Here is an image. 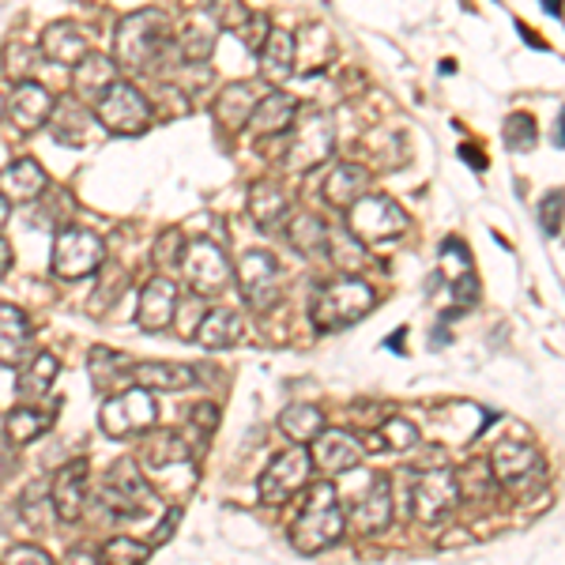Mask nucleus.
I'll list each match as a JSON object with an SVG mask.
<instances>
[{
  "label": "nucleus",
  "mask_w": 565,
  "mask_h": 565,
  "mask_svg": "<svg viewBox=\"0 0 565 565\" xmlns=\"http://www.w3.org/2000/svg\"><path fill=\"white\" fill-rule=\"evenodd\" d=\"M264 99V95L257 91L253 84H231L223 95L215 99V106H211V113H215L219 129L226 132H237L245 129L253 121V110H257V102Z\"/></svg>",
  "instance_id": "5701e85b"
},
{
  "label": "nucleus",
  "mask_w": 565,
  "mask_h": 565,
  "mask_svg": "<svg viewBox=\"0 0 565 565\" xmlns=\"http://www.w3.org/2000/svg\"><path fill=\"white\" fill-rule=\"evenodd\" d=\"M366 192H369V170H362L358 163H335L332 170L324 174L321 197L329 200L332 208L351 211Z\"/></svg>",
  "instance_id": "aec40b11"
},
{
  "label": "nucleus",
  "mask_w": 565,
  "mask_h": 565,
  "mask_svg": "<svg viewBox=\"0 0 565 565\" xmlns=\"http://www.w3.org/2000/svg\"><path fill=\"white\" fill-rule=\"evenodd\" d=\"M181 276L192 287V295L211 298V295H219V290L231 287L234 268H231V261L223 257V250H215L211 242H192L189 250H185Z\"/></svg>",
  "instance_id": "f8f14e48"
},
{
  "label": "nucleus",
  "mask_w": 565,
  "mask_h": 565,
  "mask_svg": "<svg viewBox=\"0 0 565 565\" xmlns=\"http://www.w3.org/2000/svg\"><path fill=\"white\" fill-rule=\"evenodd\" d=\"M113 84H118V60L106 53H87L76 65V91L84 95V102L95 106Z\"/></svg>",
  "instance_id": "cd10ccee"
},
{
  "label": "nucleus",
  "mask_w": 565,
  "mask_h": 565,
  "mask_svg": "<svg viewBox=\"0 0 565 565\" xmlns=\"http://www.w3.org/2000/svg\"><path fill=\"white\" fill-rule=\"evenodd\" d=\"M358 494L351 501V524L362 535H377L392 524V483L381 472H369V467H355Z\"/></svg>",
  "instance_id": "9b49d317"
},
{
  "label": "nucleus",
  "mask_w": 565,
  "mask_h": 565,
  "mask_svg": "<svg viewBox=\"0 0 565 565\" xmlns=\"http://www.w3.org/2000/svg\"><path fill=\"white\" fill-rule=\"evenodd\" d=\"M543 8H546L551 15H562V0H543Z\"/></svg>",
  "instance_id": "bf43d9fd"
},
{
  "label": "nucleus",
  "mask_w": 565,
  "mask_h": 565,
  "mask_svg": "<svg viewBox=\"0 0 565 565\" xmlns=\"http://www.w3.org/2000/svg\"><path fill=\"white\" fill-rule=\"evenodd\" d=\"M34 68V49L26 46V42H12L8 46V60H4V73L15 79V84H26V76H31Z\"/></svg>",
  "instance_id": "49530a36"
},
{
  "label": "nucleus",
  "mask_w": 565,
  "mask_h": 565,
  "mask_svg": "<svg viewBox=\"0 0 565 565\" xmlns=\"http://www.w3.org/2000/svg\"><path fill=\"white\" fill-rule=\"evenodd\" d=\"M46 170H42L34 158H15L0 170V192H4L8 204H31L46 192Z\"/></svg>",
  "instance_id": "4be33fe9"
},
{
  "label": "nucleus",
  "mask_w": 565,
  "mask_h": 565,
  "mask_svg": "<svg viewBox=\"0 0 565 565\" xmlns=\"http://www.w3.org/2000/svg\"><path fill=\"white\" fill-rule=\"evenodd\" d=\"M57 419V408L53 411H34V408H15L4 414V434L15 441V445H26V441H38Z\"/></svg>",
  "instance_id": "c9c22d12"
},
{
  "label": "nucleus",
  "mask_w": 565,
  "mask_h": 565,
  "mask_svg": "<svg viewBox=\"0 0 565 565\" xmlns=\"http://www.w3.org/2000/svg\"><path fill=\"white\" fill-rule=\"evenodd\" d=\"M295 121H298V102L282 91H272V95H264L257 102V110H253L250 132L253 136H282V132L295 129Z\"/></svg>",
  "instance_id": "393cba45"
},
{
  "label": "nucleus",
  "mask_w": 565,
  "mask_h": 565,
  "mask_svg": "<svg viewBox=\"0 0 565 565\" xmlns=\"http://www.w3.org/2000/svg\"><path fill=\"white\" fill-rule=\"evenodd\" d=\"M215 31L219 26L200 12L197 20L185 23L181 31L174 34V53H178L181 60H189V65H204L211 57V49H215Z\"/></svg>",
  "instance_id": "c756f323"
},
{
  "label": "nucleus",
  "mask_w": 565,
  "mask_h": 565,
  "mask_svg": "<svg viewBox=\"0 0 565 565\" xmlns=\"http://www.w3.org/2000/svg\"><path fill=\"white\" fill-rule=\"evenodd\" d=\"M57 374H60V362L53 358V355H34L31 358V366L20 374V381H15V388H20V396L23 400H38V396H46L53 381H57Z\"/></svg>",
  "instance_id": "4c0bfd02"
},
{
  "label": "nucleus",
  "mask_w": 565,
  "mask_h": 565,
  "mask_svg": "<svg viewBox=\"0 0 565 565\" xmlns=\"http://www.w3.org/2000/svg\"><path fill=\"white\" fill-rule=\"evenodd\" d=\"M408 211L396 204L385 192H366L355 208L347 211V231L362 237V242H388L408 231Z\"/></svg>",
  "instance_id": "6e6552de"
},
{
  "label": "nucleus",
  "mask_w": 565,
  "mask_h": 565,
  "mask_svg": "<svg viewBox=\"0 0 565 565\" xmlns=\"http://www.w3.org/2000/svg\"><path fill=\"white\" fill-rule=\"evenodd\" d=\"M250 211L257 226H276L290 215V200L276 181H257L250 192Z\"/></svg>",
  "instance_id": "72a5a7b5"
},
{
  "label": "nucleus",
  "mask_w": 565,
  "mask_h": 565,
  "mask_svg": "<svg viewBox=\"0 0 565 565\" xmlns=\"http://www.w3.org/2000/svg\"><path fill=\"white\" fill-rule=\"evenodd\" d=\"M53 113V95L42 84L26 79V84H15L12 99H8V118L20 132H38L42 125H49Z\"/></svg>",
  "instance_id": "6ab92c4d"
},
{
  "label": "nucleus",
  "mask_w": 565,
  "mask_h": 565,
  "mask_svg": "<svg viewBox=\"0 0 565 565\" xmlns=\"http://www.w3.org/2000/svg\"><path fill=\"white\" fill-rule=\"evenodd\" d=\"M332 147H335L332 118H324V113H306V118L295 125L287 166L290 170H313V166H321L324 158L332 155Z\"/></svg>",
  "instance_id": "4468645a"
},
{
  "label": "nucleus",
  "mask_w": 565,
  "mask_h": 565,
  "mask_svg": "<svg viewBox=\"0 0 565 565\" xmlns=\"http://www.w3.org/2000/svg\"><path fill=\"white\" fill-rule=\"evenodd\" d=\"M87 461H68L65 467H60L57 475H53V487H49V506L53 513H57L60 520H79L87 509Z\"/></svg>",
  "instance_id": "f3484780"
},
{
  "label": "nucleus",
  "mask_w": 565,
  "mask_h": 565,
  "mask_svg": "<svg viewBox=\"0 0 565 565\" xmlns=\"http://www.w3.org/2000/svg\"><path fill=\"white\" fill-rule=\"evenodd\" d=\"M490 467H494V479H498V487H528L532 479H540L543 475V456L535 453L528 441H501L498 448H494L490 456Z\"/></svg>",
  "instance_id": "2eb2a0df"
},
{
  "label": "nucleus",
  "mask_w": 565,
  "mask_h": 565,
  "mask_svg": "<svg viewBox=\"0 0 565 565\" xmlns=\"http://www.w3.org/2000/svg\"><path fill=\"white\" fill-rule=\"evenodd\" d=\"M309 456H313V467H321L324 475H347L362 467V456H366V445L347 434V430H324L321 437L309 445Z\"/></svg>",
  "instance_id": "dca6fc26"
},
{
  "label": "nucleus",
  "mask_w": 565,
  "mask_h": 565,
  "mask_svg": "<svg viewBox=\"0 0 565 565\" xmlns=\"http://www.w3.org/2000/svg\"><path fill=\"white\" fill-rule=\"evenodd\" d=\"M0 565H53L46 551H38V546L23 543V546H12V551L4 554V562Z\"/></svg>",
  "instance_id": "09e8293b"
},
{
  "label": "nucleus",
  "mask_w": 565,
  "mask_h": 565,
  "mask_svg": "<svg viewBox=\"0 0 565 565\" xmlns=\"http://www.w3.org/2000/svg\"><path fill=\"white\" fill-rule=\"evenodd\" d=\"M374 302H377L374 287L355 276H347V279H335L329 287L317 290L309 313H313L317 332H340V329H347V324L362 321V317L374 309Z\"/></svg>",
  "instance_id": "7ed1b4c3"
},
{
  "label": "nucleus",
  "mask_w": 565,
  "mask_h": 565,
  "mask_svg": "<svg viewBox=\"0 0 565 565\" xmlns=\"http://www.w3.org/2000/svg\"><path fill=\"white\" fill-rule=\"evenodd\" d=\"M31 355V321L23 309L0 302V366H20Z\"/></svg>",
  "instance_id": "bb28decb"
},
{
  "label": "nucleus",
  "mask_w": 565,
  "mask_h": 565,
  "mask_svg": "<svg viewBox=\"0 0 565 565\" xmlns=\"http://www.w3.org/2000/svg\"><path fill=\"white\" fill-rule=\"evenodd\" d=\"M99 558H102V565H147L152 546L140 540H129V535H113L110 543H102Z\"/></svg>",
  "instance_id": "a19ab883"
},
{
  "label": "nucleus",
  "mask_w": 565,
  "mask_h": 565,
  "mask_svg": "<svg viewBox=\"0 0 565 565\" xmlns=\"http://www.w3.org/2000/svg\"><path fill=\"white\" fill-rule=\"evenodd\" d=\"M535 215H540L543 223V234H558L565 223V192L562 189L543 192L540 204H535Z\"/></svg>",
  "instance_id": "a18cd8bd"
},
{
  "label": "nucleus",
  "mask_w": 565,
  "mask_h": 565,
  "mask_svg": "<svg viewBox=\"0 0 565 565\" xmlns=\"http://www.w3.org/2000/svg\"><path fill=\"white\" fill-rule=\"evenodd\" d=\"M309 467H313V456L306 453V445H295L287 448V453H279L276 461L264 467L257 490H261V501H268V506H279V501H287L295 490H302L309 483Z\"/></svg>",
  "instance_id": "ddd939ff"
},
{
  "label": "nucleus",
  "mask_w": 565,
  "mask_h": 565,
  "mask_svg": "<svg viewBox=\"0 0 565 565\" xmlns=\"http://www.w3.org/2000/svg\"><path fill=\"white\" fill-rule=\"evenodd\" d=\"M102 506L110 509L113 517H144L147 509L155 506V494L147 487V479L140 475L136 461H118L110 464L102 479Z\"/></svg>",
  "instance_id": "1a4fd4ad"
},
{
  "label": "nucleus",
  "mask_w": 565,
  "mask_h": 565,
  "mask_svg": "<svg viewBox=\"0 0 565 565\" xmlns=\"http://www.w3.org/2000/svg\"><path fill=\"white\" fill-rule=\"evenodd\" d=\"M453 309H467L479 302V279H475V272H464L461 279H453Z\"/></svg>",
  "instance_id": "de8ad7c7"
},
{
  "label": "nucleus",
  "mask_w": 565,
  "mask_h": 565,
  "mask_svg": "<svg viewBox=\"0 0 565 565\" xmlns=\"http://www.w3.org/2000/svg\"><path fill=\"white\" fill-rule=\"evenodd\" d=\"M8 268H12V245L0 237V276H8Z\"/></svg>",
  "instance_id": "5fc2aeb1"
},
{
  "label": "nucleus",
  "mask_w": 565,
  "mask_h": 565,
  "mask_svg": "<svg viewBox=\"0 0 565 565\" xmlns=\"http://www.w3.org/2000/svg\"><path fill=\"white\" fill-rule=\"evenodd\" d=\"M411 498H408V513L411 520L426 528L445 524L448 517L461 506V490H456V475L448 467H419V475H411Z\"/></svg>",
  "instance_id": "20e7f679"
},
{
  "label": "nucleus",
  "mask_w": 565,
  "mask_h": 565,
  "mask_svg": "<svg viewBox=\"0 0 565 565\" xmlns=\"http://www.w3.org/2000/svg\"><path fill=\"white\" fill-rule=\"evenodd\" d=\"M204 15L219 26V31H234V34H242L253 20L245 0H204Z\"/></svg>",
  "instance_id": "ea45409f"
},
{
  "label": "nucleus",
  "mask_w": 565,
  "mask_h": 565,
  "mask_svg": "<svg viewBox=\"0 0 565 565\" xmlns=\"http://www.w3.org/2000/svg\"><path fill=\"white\" fill-rule=\"evenodd\" d=\"M506 147L509 152H528V147H535V118L532 113H509L506 118Z\"/></svg>",
  "instance_id": "c03bdc74"
},
{
  "label": "nucleus",
  "mask_w": 565,
  "mask_h": 565,
  "mask_svg": "<svg viewBox=\"0 0 565 565\" xmlns=\"http://www.w3.org/2000/svg\"><path fill=\"white\" fill-rule=\"evenodd\" d=\"M8 211H12V204H8V200H4V192H0V226L8 223Z\"/></svg>",
  "instance_id": "13d9d810"
},
{
  "label": "nucleus",
  "mask_w": 565,
  "mask_h": 565,
  "mask_svg": "<svg viewBox=\"0 0 565 565\" xmlns=\"http://www.w3.org/2000/svg\"><path fill=\"white\" fill-rule=\"evenodd\" d=\"M15 464H20V456H15V441L12 437H0V479H8V475L15 472Z\"/></svg>",
  "instance_id": "8fccbe9b"
},
{
  "label": "nucleus",
  "mask_w": 565,
  "mask_h": 565,
  "mask_svg": "<svg viewBox=\"0 0 565 565\" xmlns=\"http://www.w3.org/2000/svg\"><path fill=\"white\" fill-rule=\"evenodd\" d=\"M461 155L467 158V166H475V170H487V155L483 152H472V144L461 147Z\"/></svg>",
  "instance_id": "864d4df0"
},
{
  "label": "nucleus",
  "mask_w": 565,
  "mask_h": 565,
  "mask_svg": "<svg viewBox=\"0 0 565 565\" xmlns=\"http://www.w3.org/2000/svg\"><path fill=\"white\" fill-rule=\"evenodd\" d=\"M456 490L461 501H490L498 494V479H494V467L487 461H467L456 467Z\"/></svg>",
  "instance_id": "f704fd0d"
},
{
  "label": "nucleus",
  "mask_w": 565,
  "mask_h": 565,
  "mask_svg": "<svg viewBox=\"0 0 565 565\" xmlns=\"http://www.w3.org/2000/svg\"><path fill=\"white\" fill-rule=\"evenodd\" d=\"M174 53V23L166 12L147 8V12H132L113 31V60L125 68L129 76H144L158 68V60Z\"/></svg>",
  "instance_id": "f257e3e1"
},
{
  "label": "nucleus",
  "mask_w": 565,
  "mask_h": 565,
  "mask_svg": "<svg viewBox=\"0 0 565 565\" xmlns=\"http://www.w3.org/2000/svg\"><path fill=\"white\" fill-rule=\"evenodd\" d=\"M215 430H219V408H215V403H197V408L189 411V422H185V430H181V441L189 445L192 461L204 453Z\"/></svg>",
  "instance_id": "58836bf2"
},
{
  "label": "nucleus",
  "mask_w": 565,
  "mask_h": 565,
  "mask_svg": "<svg viewBox=\"0 0 565 565\" xmlns=\"http://www.w3.org/2000/svg\"><path fill=\"white\" fill-rule=\"evenodd\" d=\"M155 419H158V408H155L152 388H140V385H132V388H125V392L110 396V400L99 408L102 434L118 437V441L147 434V430L155 426Z\"/></svg>",
  "instance_id": "39448f33"
},
{
  "label": "nucleus",
  "mask_w": 565,
  "mask_h": 565,
  "mask_svg": "<svg viewBox=\"0 0 565 565\" xmlns=\"http://www.w3.org/2000/svg\"><path fill=\"white\" fill-rule=\"evenodd\" d=\"M178 520H181V509H170V513L163 517V528L155 532V540H152V543H166V540H170V532L178 528Z\"/></svg>",
  "instance_id": "603ef678"
},
{
  "label": "nucleus",
  "mask_w": 565,
  "mask_h": 565,
  "mask_svg": "<svg viewBox=\"0 0 565 565\" xmlns=\"http://www.w3.org/2000/svg\"><path fill=\"white\" fill-rule=\"evenodd\" d=\"M174 309H178V282L166 276H155L152 282H144V290H140L136 324L144 332H163V329H170Z\"/></svg>",
  "instance_id": "a211bd4d"
},
{
  "label": "nucleus",
  "mask_w": 565,
  "mask_h": 565,
  "mask_svg": "<svg viewBox=\"0 0 565 565\" xmlns=\"http://www.w3.org/2000/svg\"><path fill=\"white\" fill-rule=\"evenodd\" d=\"M132 385L152 388V392H181V388L197 385V369L181 366V362H136Z\"/></svg>",
  "instance_id": "b1692460"
},
{
  "label": "nucleus",
  "mask_w": 565,
  "mask_h": 565,
  "mask_svg": "<svg viewBox=\"0 0 565 565\" xmlns=\"http://www.w3.org/2000/svg\"><path fill=\"white\" fill-rule=\"evenodd\" d=\"M65 565H102V558L91 551H84V546H73V551L65 554Z\"/></svg>",
  "instance_id": "3c124183"
},
{
  "label": "nucleus",
  "mask_w": 565,
  "mask_h": 565,
  "mask_svg": "<svg viewBox=\"0 0 565 565\" xmlns=\"http://www.w3.org/2000/svg\"><path fill=\"white\" fill-rule=\"evenodd\" d=\"M106 261V242L87 226H65L53 242V276L84 279L99 272Z\"/></svg>",
  "instance_id": "9d476101"
},
{
  "label": "nucleus",
  "mask_w": 565,
  "mask_h": 565,
  "mask_svg": "<svg viewBox=\"0 0 565 565\" xmlns=\"http://www.w3.org/2000/svg\"><path fill=\"white\" fill-rule=\"evenodd\" d=\"M381 445L392 448V453H408V448L419 445V430H414L411 419H403V414H392V419L381 422Z\"/></svg>",
  "instance_id": "79ce46f5"
},
{
  "label": "nucleus",
  "mask_w": 565,
  "mask_h": 565,
  "mask_svg": "<svg viewBox=\"0 0 565 565\" xmlns=\"http://www.w3.org/2000/svg\"><path fill=\"white\" fill-rule=\"evenodd\" d=\"M554 144L565 147V110L558 113V136H554Z\"/></svg>",
  "instance_id": "4d7b16f0"
},
{
  "label": "nucleus",
  "mask_w": 565,
  "mask_h": 565,
  "mask_svg": "<svg viewBox=\"0 0 565 565\" xmlns=\"http://www.w3.org/2000/svg\"><path fill=\"white\" fill-rule=\"evenodd\" d=\"M295 57H298V42L290 31H279V26H272L268 42L257 49V60H261V76L268 79V84H282L287 76H295Z\"/></svg>",
  "instance_id": "a878e982"
},
{
  "label": "nucleus",
  "mask_w": 565,
  "mask_h": 565,
  "mask_svg": "<svg viewBox=\"0 0 565 565\" xmlns=\"http://www.w3.org/2000/svg\"><path fill=\"white\" fill-rule=\"evenodd\" d=\"M343 532H347V517H343V501H340L335 483H317V487H309L302 513L290 524V546L309 558V554H321L340 543Z\"/></svg>",
  "instance_id": "f03ea898"
},
{
  "label": "nucleus",
  "mask_w": 565,
  "mask_h": 565,
  "mask_svg": "<svg viewBox=\"0 0 565 565\" xmlns=\"http://www.w3.org/2000/svg\"><path fill=\"white\" fill-rule=\"evenodd\" d=\"M91 113L95 110H87V102H76V99L57 102V106H53V113H49L53 140H60V144H68V147H79V144H84V132H87Z\"/></svg>",
  "instance_id": "2f4dec72"
},
{
  "label": "nucleus",
  "mask_w": 565,
  "mask_h": 565,
  "mask_svg": "<svg viewBox=\"0 0 565 565\" xmlns=\"http://www.w3.org/2000/svg\"><path fill=\"white\" fill-rule=\"evenodd\" d=\"M279 434L287 437L290 445H313V441L324 434V411L317 408V403H290V408L279 414Z\"/></svg>",
  "instance_id": "c85d7f7f"
},
{
  "label": "nucleus",
  "mask_w": 565,
  "mask_h": 565,
  "mask_svg": "<svg viewBox=\"0 0 565 565\" xmlns=\"http://www.w3.org/2000/svg\"><path fill=\"white\" fill-rule=\"evenodd\" d=\"M517 31H520V34H524V38H528V46H535V49H546V42L540 38V34H532V31H528L524 23H517Z\"/></svg>",
  "instance_id": "6e6d98bb"
},
{
  "label": "nucleus",
  "mask_w": 565,
  "mask_h": 565,
  "mask_svg": "<svg viewBox=\"0 0 565 565\" xmlns=\"http://www.w3.org/2000/svg\"><path fill=\"white\" fill-rule=\"evenodd\" d=\"M287 223H290L287 226L290 242H295V250L302 253V257H329L332 231L321 223V219L309 215V211H302V215H290Z\"/></svg>",
  "instance_id": "473e14b6"
},
{
  "label": "nucleus",
  "mask_w": 565,
  "mask_h": 565,
  "mask_svg": "<svg viewBox=\"0 0 565 565\" xmlns=\"http://www.w3.org/2000/svg\"><path fill=\"white\" fill-rule=\"evenodd\" d=\"M242 340V317L234 309H211L204 321L197 324V343L204 351H226Z\"/></svg>",
  "instance_id": "7c9ffc66"
},
{
  "label": "nucleus",
  "mask_w": 565,
  "mask_h": 565,
  "mask_svg": "<svg viewBox=\"0 0 565 565\" xmlns=\"http://www.w3.org/2000/svg\"><path fill=\"white\" fill-rule=\"evenodd\" d=\"M4 110H8V102H0V118H4Z\"/></svg>",
  "instance_id": "052dcab7"
},
{
  "label": "nucleus",
  "mask_w": 565,
  "mask_h": 565,
  "mask_svg": "<svg viewBox=\"0 0 565 565\" xmlns=\"http://www.w3.org/2000/svg\"><path fill=\"white\" fill-rule=\"evenodd\" d=\"M237 287H242V298L250 309L257 313H272L282 298V272H279V261L264 250H250L237 257Z\"/></svg>",
  "instance_id": "0eeeda50"
},
{
  "label": "nucleus",
  "mask_w": 565,
  "mask_h": 565,
  "mask_svg": "<svg viewBox=\"0 0 565 565\" xmlns=\"http://www.w3.org/2000/svg\"><path fill=\"white\" fill-rule=\"evenodd\" d=\"M95 121H99L106 132H113V136H140V132H147V125H152V106H147V99L136 87L118 79V84L95 102Z\"/></svg>",
  "instance_id": "423d86ee"
},
{
  "label": "nucleus",
  "mask_w": 565,
  "mask_h": 565,
  "mask_svg": "<svg viewBox=\"0 0 565 565\" xmlns=\"http://www.w3.org/2000/svg\"><path fill=\"white\" fill-rule=\"evenodd\" d=\"M192 453L181 441V434H152L140 448V464L147 467H170V464H189Z\"/></svg>",
  "instance_id": "e433bc0d"
},
{
  "label": "nucleus",
  "mask_w": 565,
  "mask_h": 565,
  "mask_svg": "<svg viewBox=\"0 0 565 565\" xmlns=\"http://www.w3.org/2000/svg\"><path fill=\"white\" fill-rule=\"evenodd\" d=\"M42 53H46L49 60H57V65L76 68L79 60L91 53V42H87V31L79 23L57 20L46 26V34H42Z\"/></svg>",
  "instance_id": "412c9836"
},
{
  "label": "nucleus",
  "mask_w": 565,
  "mask_h": 565,
  "mask_svg": "<svg viewBox=\"0 0 565 565\" xmlns=\"http://www.w3.org/2000/svg\"><path fill=\"white\" fill-rule=\"evenodd\" d=\"M185 250H189V245H185L181 231H163V234H158V242H155L152 264H155L158 272H181Z\"/></svg>",
  "instance_id": "37998d69"
}]
</instances>
